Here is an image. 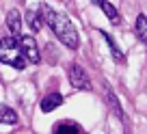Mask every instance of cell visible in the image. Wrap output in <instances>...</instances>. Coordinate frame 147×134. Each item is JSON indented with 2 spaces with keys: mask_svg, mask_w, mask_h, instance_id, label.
I'll list each match as a JSON object with an SVG mask.
<instances>
[{
  "mask_svg": "<svg viewBox=\"0 0 147 134\" xmlns=\"http://www.w3.org/2000/svg\"><path fill=\"white\" fill-rule=\"evenodd\" d=\"M41 11H43V20H46V24L50 26V30L56 35V39H59L65 48H69V50H78L80 48V35H78V30H76V26L71 24V20L65 13L52 9L46 2L41 5Z\"/></svg>",
  "mask_w": 147,
  "mask_h": 134,
  "instance_id": "6da1fadb",
  "label": "cell"
},
{
  "mask_svg": "<svg viewBox=\"0 0 147 134\" xmlns=\"http://www.w3.org/2000/svg\"><path fill=\"white\" fill-rule=\"evenodd\" d=\"M0 63L9 65V67H13V69H18V71L26 69L28 61H26V56H24L20 37L9 35V37L0 39Z\"/></svg>",
  "mask_w": 147,
  "mask_h": 134,
  "instance_id": "7a4b0ae2",
  "label": "cell"
},
{
  "mask_svg": "<svg viewBox=\"0 0 147 134\" xmlns=\"http://www.w3.org/2000/svg\"><path fill=\"white\" fill-rule=\"evenodd\" d=\"M69 84H71L74 89H78V91H89V89H91V80H89L87 71L76 63L69 67Z\"/></svg>",
  "mask_w": 147,
  "mask_h": 134,
  "instance_id": "3957f363",
  "label": "cell"
},
{
  "mask_svg": "<svg viewBox=\"0 0 147 134\" xmlns=\"http://www.w3.org/2000/svg\"><path fill=\"white\" fill-rule=\"evenodd\" d=\"M20 43H22L24 56H26L28 63L39 65V61H41V54H39V48H37L35 37H32V35H20Z\"/></svg>",
  "mask_w": 147,
  "mask_h": 134,
  "instance_id": "277c9868",
  "label": "cell"
},
{
  "mask_svg": "<svg viewBox=\"0 0 147 134\" xmlns=\"http://www.w3.org/2000/svg\"><path fill=\"white\" fill-rule=\"evenodd\" d=\"M63 104V95H61L59 91H52V93H46V95L41 97V104H39V108H41V112H52L56 110V108Z\"/></svg>",
  "mask_w": 147,
  "mask_h": 134,
  "instance_id": "5b68a950",
  "label": "cell"
},
{
  "mask_svg": "<svg viewBox=\"0 0 147 134\" xmlns=\"http://www.w3.org/2000/svg\"><path fill=\"white\" fill-rule=\"evenodd\" d=\"M93 2L102 9V13L108 18L110 24H115V26H119V24H121V13L117 11V7H113V2H108V0H93Z\"/></svg>",
  "mask_w": 147,
  "mask_h": 134,
  "instance_id": "8992f818",
  "label": "cell"
},
{
  "mask_svg": "<svg viewBox=\"0 0 147 134\" xmlns=\"http://www.w3.org/2000/svg\"><path fill=\"white\" fill-rule=\"evenodd\" d=\"M104 100H106V104L110 106V110L115 112L117 117H119L121 121L125 123V115H123V108H121V104H119V100H117V95H115V91L108 87V84H104Z\"/></svg>",
  "mask_w": 147,
  "mask_h": 134,
  "instance_id": "52a82bcc",
  "label": "cell"
},
{
  "mask_svg": "<svg viewBox=\"0 0 147 134\" xmlns=\"http://www.w3.org/2000/svg\"><path fill=\"white\" fill-rule=\"evenodd\" d=\"M100 35L104 37V41H106V46H108V50H110V54H113V59H115V63H117V65H123V63H125V54L119 50V46L115 43V39L110 37L106 30H100Z\"/></svg>",
  "mask_w": 147,
  "mask_h": 134,
  "instance_id": "ba28073f",
  "label": "cell"
},
{
  "mask_svg": "<svg viewBox=\"0 0 147 134\" xmlns=\"http://www.w3.org/2000/svg\"><path fill=\"white\" fill-rule=\"evenodd\" d=\"M7 26H9V32L20 37L22 35V15H20L18 9H11L9 15H7Z\"/></svg>",
  "mask_w": 147,
  "mask_h": 134,
  "instance_id": "9c48e42d",
  "label": "cell"
},
{
  "mask_svg": "<svg viewBox=\"0 0 147 134\" xmlns=\"http://www.w3.org/2000/svg\"><path fill=\"white\" fill-rule=\"evenodd\" d=\"M134 35H136V39L143 46H147V15H143V13L136 15V20H134Z\"/></svg>",
  "mask_w": 147,
  "mask_h": 134,
  "instance_id": "30bf717a",
  "label": "cell"
},
{
  "mask_svg": "<svg viewBox=\"0 0 147 134\" xmlns=\"http://www.w3.org/2000/svg\"><path fill=\"white\" fill-rule=\"evenodd\" d=\"M24 18H26V22H28V26H30L32 32H39L43 28V22H46V20H43V11L41 9H39V11H26Z\"/></svg>",
  "mask_w": 147,
  "mask_h": 134,
  "instance_id": "8fae6325",
  "label": "cell"
},
{
  "mask_svg": "<svg viewBox=\"0 0 147 134\" xmlns=\"http://www.w3.org/2000/svg\"><path fill=\"white\" fill-rule=\"evenodd\" d=\"M0 123H18V112L13 110L11 106H5V104H0Z\"/></svg>",
  "mask_w": 147,
  "mask_h": 134,
  "instance_id": "7c38bea8",
  "label": "cell"
},
{
  "mask_svg": "<svg viewBox=\"0 0 147 134\" xmlns=\"http://www.w3.org/2000/svg\"><path fill=\"white\" fill-rule=\"evenodd\" d=\"M52 132H54V134H78L80 125L74 123V121H63V123H56Z\"/></svg>",
  "mask_w": 147,
  "mask_h": 134,
  "instance_id": "4fadbf2b",
  "label": "cell"
}]
</instances>
